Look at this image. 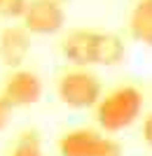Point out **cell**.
Wrapping results in <instances>:
<instances>
[{
  "label": "cell",
  "instance_id": "3",
  "mask_svg": "<svg viewBox=\"0 0 152 156\" xmlns=\"http://www.w3.org/2000/svg\"><path fill=\"white\" fill-rule=\"evenodd\" d=\"M56 93L63 105L73 110H87V107H96L101 103L103 86L94 72H89L87 68H75L59 77Z\"/></svg>",
  "mask_w": 152,
  "mask_h": 156
},
{
  "label": "cell",
  "instance_id": "13",
  "mask_svg": "<svg viewBox=\"0 0 152 156\" xmlns=\"http://www.w3.org/2000/svg\"><path fill=\"white\" fill-rule=\"evenodd\" d=\"M0 33H2V30H0Z\"/></svg>",
  "mask_w": 152,
  "mask_h": 156
},
{
  "label": "cell",
  "instance_id": "12",
  "mask_svg": "<svg viewBox=\"0 0 152 156\" xmlns=\"http://www.w3.org/2000/svg\"><path fill=\"white\" fill-rule=\"evenodd\" d=\"M143 140L152 147V114L145 117V121H143Z\"/></svg>",
  "mask_w": 152,
  "mask_h": 156
},
{
  "label": "cell",
  "instance_id": "1",
  "mask_svg": "<svg viewBox=\"0 0 152 156\" xmlns=\"http://www.w3.org/2000/svg\"><path fill=\"white\" fill-rule=\"evenodd\" d=\"M61 54L66 61L75 63L77 68H89V65L122 63L126 49L122 37L115 33L77 28V30H70L61 40Z\"/></svg>",
  "mask_w": 152,
  "mask_h": 156
},
{
  "label": "cell",
  "instance_id": "11",
  "mask_svg": "<svg viewBox=\"0 0 152 156\" xmlns=\"http://www.w3.org/2000/svg\"><path fill=\"white\" fill-rule=\"evenodd\" d=\"M9 117H12V107L7 105V100L0 96V130L9 124Z\"/></svg>",
  "mask_w": 152,
  "mask_h": 156
},
{
  "label": "cell",
  "instance_id": "10",
  "mask_svg": "<svg viewBox=\"0 0 152 156\" xmlns=\"http://www.w3.org/2000/svg\"><path fill=\"white\" fill-rule=\"evenodd\" d=\"M31 0H0V16L7 19H24Z\"/></svg>",
  "mask_w": 152,
  "mask_h": 156
},
{
  "label": "cell",
  "instance_id": "2",
  "mask_svg": "<svg viewBox=\"0 0 152 156\" xmlns=\"http://www.w3.org/2000/svg\"><path fill=\"white\" fill-rule=\"evenodd\" d=\"M140 110H143V93L136 86L124 84L101 98V103L96 105V121L103 130L117 133L129 128L140 117Z\"/></svg>",
  "mask_w": 152,
  "mask_h": 156
},
{
  "label": "cell",
  "instance_id": "4",
  "mask_svg": "<svg viewBox=\"0 0 152 156\" xmlns=\"http://www.w3.org/2000/svg\"><path fill=\"white\" fill-rule=\"evenodd\" d=\"M66 23V12L59 0H31L24 14V28L31 35H54Z\"/></svg>",
  "mask_w": 152,
  "mask_h": 156
},
{
  "label": "cell",
  "instance_id": "5",
  "mask_svg": "<svg viewBox=\"0 0 152 156\" xmlns=\"http://www.w3.org/2000/svg\"><path fill=\"white\" fill-rule=\"evenodd\" d=\"M0 96L7 100L9 107H28L35 105L42 98V82L35 72L31 70H14L2 84Z\"/></svg>",
  "mask_w": 152,
  "mask_h": 156
},
{
  "label": "cell",
  "instance_id": "7",
  "mask_svg": "<svg viewBox=\"0 0 152 156\" xmlns=\"http://www.w3.org/2000/svg\"><path fill=\"white\" fill-rule=\"evenodd\" d=\"M101 137L91 128H73L59 137V154L61 156H96L98 154Z\"/></svg>",
  "mask_w": 152,
  "mask_h": 156
},
{
  "label": "cell",
  "instance_id": "6",
  "mask_svg": "<svg viewBox=\"0 0 152 156\" xmlns=\"http://www.w3.org/2000/svg\"><path fill=\"white\" fill-rule=\"evenodd\" d=\"M31 51V33L24 26H9L0 33V61L9 68H19Z\"/></svg>",
  "mask_w": 152,
  "mask_h": 156
},
{
  "label": "cell",
  "instance_id": "9",
  "mask_svg": "<svg viewBox=\"0 0 152 156\" xmlns=\"http://www.w3.org/2000/svg\"><path fill=\"white\" fill-rule=\"evenodd\" d=\"M9 156H42V142H40L38 130H24L19 140L14 142Z\"/></svg>",
  "mask_w": 152,
  "mask_h": 156
},
{
  "label": "cell",
  "instance_id": "8",
  "mask_svg": "<svg viewBox=\"0 0 152 156\" xmlns=\"http://www.w3.org/2000/svg\"><path fill=\"white\" fill-rule=\"evenodd\" d=\"M129 30L136 42L152 47V0H138L129 16Z\"/></svg>",
  "mask_w": 152,
  "mask_h": 156
}]
</instances>
